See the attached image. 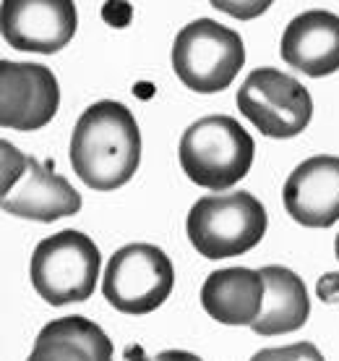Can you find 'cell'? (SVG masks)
Listing matches in <instances>:
<instances>
[{
    "instance_id": "cell-1",
    "label": "cell",
    "mask_w": 339,
    "mask_h": 361,
    "mask_svg": "<svg viewBox=\"0 0 339 361\" xmlns=\"http://www.w3.org/2000/svg\"><path fill=\"white\" fill-rule=\"evenodd\" d=\"M141 163V131L117 99H99L81 113L71 136V165L89 189L115 191Z\"/></svg>"
},
{
    "instance_id": "cell-2",
    "label": "cell",
    "mask_w": 339,
    "mask_h": 361,
    "mask_svg": "<svg viewBox=\"0 0 339 361\" xmlns=\"http://www.w3.org/2000/svg\"><path fill=\"white\" fill-rule=\"evenodd\" d=\"M256 145L230 116H206L186 128L180 139V168L196 186L230 189L248 176Z\"/></svg>"
},
{
    "instance_id": "cell-3",
    "label": "cell",
    "mask_w": 339,
    "mask_h": 361,
    "mask_svg": "<svg viewBox=\"0 0 339 361\" xmlns=\"http://www.w3.org/2000/svg\"><path fill=\"white\" fill-rule=\"evenodd\" d=\"M267 209L248 191L201 197L188 212V238L206 259L250 252L267 233Z\"/></svg>"
},
{
    "instance_id": "cell-4",
    "label": "cell",
    "mask_w": 339,
    "mask_h": 361,
    "mask_svg": "<svg viewBox=\"0 0 339 361\" xmlns=\"http://www.w3.org/2000/svg\"><path fill=\"white\" fill-rule=\"evenodd\" d=\"M245 63L241 35L212 18L183 27L172 42V71L191 92L215 94L227 90Z\"/></svg>"
},
{
    "instance_id": "cell-5",
    "label": "cell",
    "mask_w": 339,
    "mask_h": 361,
    "mask_svg": "<svg viewBox=\"0 0 339 361\" xmlns=\"http://www.w3.org/2000/svg\"><path fill=\"white\" fill-rule=\"evenodd\" d=\"M99 264L102 257L89 235L81 231H60L37 244L29 262V278L47 304H81L94 293Z\"/></svg>"
},
{
    "instance_id": "cell-6",
    "label": "cell",
    "mask_w": 339,
    "mask_h": 361,
    "mask_svg": "<svg viewBox=\"0 0 339 361\" xmlns=\"http://www.w3.org/2000/svg\"><path fill=\"white\" fill-rule=\"evenodd\" d=\"M3 157V183L0 204L3 212L27 217L37 223H53L60 217L76 215L81 209V194L68 180L42 165L37 157L21 154L11 142H0Z\"/></svg>"
},
{
    "instance_id": "cell-7",
    "label": "cell",
    "mask_w": 339,
    "mask_h": 361,
    "mask_svg": "<svg viewBox=\"0 0 339 361\" xmlns=\"http://www.w3.org/2000/svg\"><path fill=\"white\" fill-rule=\"evenodd\" d=\"M175 267L160 246L128 244L110 257L102 293L123 314H149L172 293Z\"/></svg>"
},
{
    "instance_id": "cell-8",
    "label": "cell",
    "mask_w": 339,
    "mask_h": 361,
    "mask_svg": "<svg viewBox=\"0 0 339 361\" xmlns=\"http://www.w3.org/2000/svg\"><path fill=\"white\" fill-rule=\"evenodd\" d=\"M238 110L269 139H293L311 123L313 99L290 73L256 68L238 90Z\"/></svg>"
},
{
    "instance_id": "cell-9",
    "label": "cell",
    "mask_w": 339,
    "mask_h": 361,
    "mask_svg": "<svg viewBox=\"0 0 339 361\" xmlns=\"http://www.w3.org/2000/svg\"><path fill=\"white\" fill-rule=\"evenodd\" d=\"M79 27L73 0H3L0 32L21 53L53 55L68 45Z\"/></svg>"
},
{
    "instance_id": "cell-10",
    "label": "cell",
    "mask_w": 339,
    "mask_h": 361,
    "mask_svg": "<svg viewBox=\"0 0 339 361\" xmlns=\"http://www.w3.org/2000/svg\"><path fill=\"white\" fill-rule=\"evenodd\" d=\"M58 105L60 87L47 66L0 61V126L37 131L53 121Z\"/></svg>"
},
{
    "instance_id": "cell-11",
    "label": "cell",
    "mask_w": 339,
    "mask_h": 361,
    "mask_svg": "<svg viewBox=\"0 0 339 361\" xmlns=\"http://www.w3.org/2000/svg\"><path fill=\"white\" fill-rule=\"evenodd\" d=\"M285 209L305 228H331L339 220V157L316 154L300 163L285 183Z\"/></svg>"
},
{
    "instance_id": "cell-12",
    "label": "cell",
    "mask_w": 339,
    "mask_h": 361,
    "mask_svg": "<svg viewBox=\"0 0 339 361\" xmlns=\"http://www.w3.org/2000/svg\"><path fill=\"white\" fill-rule=\"evenodd\" d=\"M279 53L285 63L313 79L339 71V16L331 11L295 16L282 35Z\"/></svg>"
},
{
    "instance_id": "cell-13",
    "label": "cell",
    "mask_w": 339,
    "mask_h": 361,
    "mask_svg": "<svg viewBox=\"0 0 339 361\" xmlns=\"http://www.w3.org/2000/svg\"><path fill=\"white\" fill-rule=\"evenodd\" d=\"M267 283L261 270L227 267L217 270L201 286V307L222 325H253L264 307Z\"/></svg>"
},
{
    "instance_id": "cell-14",
    "label": "cell",
    "mask_w": 339,
    "mask_h": 361,
    "mask_svg": "<svg viewBox=\"0 0 339 361\" xmlns=\"http://www.w3.org/2000/svg\"><path fill=\"white\" fill-rule=\"evenodd\" d=\"M27 361H113V343L87 317H60L39 330Z\"/></svg>"
},
{
    "instance_id": "cell-15",
    "label": "cell",
    "mask_w": 339,
    "mask_h": 361,
    "mask_svg": "<svg viewBox=\"0 0 339 361\" xmlns=\"http://www.w3.org/2000/svg\"><path fill=\"white\" fill-rule=\"evenodd\" d=\"M267 293H264V307L250 330L256 335H285L295 333L308 322L311 314V298L305 290V283L293 270L271 264L261 270Z\"/></svg>"
},
{
    "instance_id": "cell-16",
    "label": "cell",
    "mask_w": 339,
    "mask_h": 361,
    "mask_svg": "<svg viewBox=\"0 0 339 361\" xmlns=\"http://www.w3.org/2000/svg\"><path fill=\"white\" fill-rule=\"evenodd\" d=\"M250 361H324V353L313 343H293L279 345V348H261L253 353Z\"/></svg>"
},
{
    "instance_id": "cell-17",
    "label": "cell",
    "mask_w": 339,
    "mask_h": 361,
    "mask_svg": "<svg viewBox=\"0 0 339 361\" xmlns=\"http://www.w3.org/2000/svg\"><path fill=\"white\" fill-rule=\"evenodd\" d=\"M217 11H222L232 18H241V21H250V18H259L261 13H267L271 8L274 0H209Z\"/></svg>"
},
{
    "instance_id": "cell-18",
    "label": "cell",
    "mask_w": 339,
    "mask_h": 361,
    "mask_svg": "<svg viewBox=\"0 0 339 361\" xmlns=\"http://www.w3.org/2000/svg\"><path fill=\"white\" fill-rule=\"evenodd\" d=\"M149 361H204V359H198L196 353H188V351H162Z\"/></svg>"
},
{
    "instance_id": "cell-19",
    "label": "cell",
    "mask_w": 339,
    "mask_h": 361,
    "mask_svg": "<svg viewBox=\"0 0 339 361\" xmlns=\"http://www.w3.org/2000/svg\"><path fill=\"white\" fill-rule=\"evenodd\" d=\"M334 252H337V259H339V235H337V244H334Z\"/></svg>"
}]
</instances>
